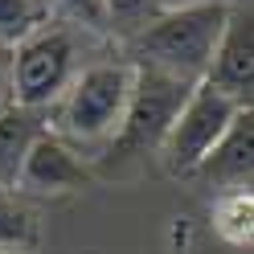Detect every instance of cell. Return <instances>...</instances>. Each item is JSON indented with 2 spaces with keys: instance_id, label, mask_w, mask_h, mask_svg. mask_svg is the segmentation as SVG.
<instances>
[{
  "instance_id": "cell-1",
  "label": "cell",
  "mask_w": 254,
  "mask_h": 254,
  "mask_svg": "<svg viewBox=\"0 0 254 254\" xmlns=\"http://www.w3.org/2000/svg\"><path fill=\"white\" fill-rule=\"evenodd\" d=\"M230 12H234V4H226V0H185V4H168L164 12H156L135 33L131 54L144 66L177 74L185 82H201L221 33H226Z\"/></svg>"
},
{
  "instance_id": "cell-2",
  "label": "cell",
  "mask_w": 254,
  "mask_h": 254,
  "mask_svg": "<svg viewBox=\"0 0 254 254\" xmlns=\"http://www.w3.org/2000/svg\"><path fill=\"white\" fill-rule=\"evenodd\" d=\"M127 94H131V62H90L50 107V131L78 152L99 144L111 148L123 123Z\"/></svg>"
},
{
  "instance_id": "cell-3",
  "label": "cell",
  "mask_w": 254,
  "mask_h": 254,
  "mask_svg": "<svg viewBox=\"0 0 254 254\" xmlns=\"http://www.w3.org/2000/svg\"><path fill=\"white\" fill-rule=\"evenodd\" d=\"M246 111V103L221 94L209 82H193V90L185 94V103L177 111V119L168 123V131L160 139V164L168 177H193L201 160L217 148V139L230 131V123Z\"/></svg>"
},
{
  "instance_id": "cell-4",
  "label": "cell",
  "mask_w": 254,
  "mask_h": 254,
  "mask_svg": "<svg viewBox=\"0 0 254 254\" xmlns=\"http://www.w3.org/2000/svg\"><path fill=\"white\" fill-rule=\"evenodd\" d=\"M8 50H12V103L17 107L50 111L62 99V90L70 86V78L82 70L74 29L58 21H45Z\"/></svg>"
},
{
  "instance_id": "cell-5",
  "label": "cell",
  "mask_w": 254,
  "mask_h": 254,
  "mask_svg": "<svg viewBox=\"0 0 254 254\" xmlns=\"http://www.w3.org/2000/svg\"><path fill=\"white\" fill-rule=\"evenodd\" d=\"M189 90H193V82H185V78L131 62V94H127V107H123V123L111 139V156L156 152Z\"/></svg>"
},
{
  "instance_id": "cell-6",
  "label": "cell",
  "mask_w": 254,
  "mask_h": 254,
  "mask_svg": "<svg viewBox=\"0 0 254 254\" xmlns=\"http://www.w3.org/2000/svg\"><path fill=\"white\" fill-rule=\"evenodd\" d=\"M90 181V168L82 160V152L70 148L62 135L41 131L29 148L21 177H17V193H33V197H58V193H78Z\"/></svg>"
},
{
  "instance_id": "cell-7",
  "label": "cell",
  "mask_w": 254,
  "mask_h": 254,
  "mask_svg": "<svg viewBox=\"0 0 254 254\" xmlns=\"http://www.w3.org/2000/svg\"><path fill=\"white\" fill-rule=\"evenodd\" d=\"M201 82H209L221 94L250 107V94H254V25H250V12H242V8L230 12L226 33H221Z\"/></svg>"
},
{
  "instance_id": "cell-8",
  "label": "cell",
  "mask_w": 254,
  "mask_h": 254,
  "mask_svg": "<svg viewBox=\"0 0 254 254\" xmlns=\"http://www.w3.org/2000/svg\"><path fill=\"white\" fill-rule=\"evenodd\" d=\"M193 177L209 181L217 193H242V189H250V177H254V111L250 107L230 123V131L217 139V148L201 160V168Z\"/></svg>"
},
{
  "instance_id": "cell-9",
  "label": "cell",
  "mask_w": 254,
  "mask_h": 254,
  "mask_svg": "<svg viewBox=\"0 0 254 254\" xmlns=\"http://www.w3.org/2000/svg\"><path fill=\"white\" fill-rule=\"evenodd\" d=\"M41 131H50V111H33L17 103L0 111V189H17L21 164Z\"/></svg>"
},
{
  "instance_id": "cell-10",
  "label": "cell",
  "mask_w": 254,
  "mask_h": 254,
  "mask_svg": "<svg viewBox=\"0 0 254 254\" xmlns=\"http://www.w3.org/2000/svg\"><path fill=\"white\" fill-rule=\"evenodd\" d=\"M41 242L37 213L25 205L17 189H0V250H25L33 254Z\"/></svg>"
},
{
  "instance_id": "cell-11",
  "label": "cell",
  "mask_w": 254,
  "mask_h": 254,
  "mask_svg": "<svg viewBox=\"0 0 254 254\" xmlns=\"http://www.w3.org/2000/svg\"><path fill=\"white\" fill-rule=\"evenodd\" d=\"M213 230L230 246H250V238H254V197H250V189H242V193H217Z\"/></svg>"
},
{
  "instance_id": "cell-12",
  "label": "cell",
  "mask_w": 254,
  "mask_h": 254,
  "mask_svg": "<svg viewBox=\"0 0 254 254\" xmlns=\"http://www.w3.org/2000/svg\"><path fill=\"white\" fill-rule=\"evenodd\" d=\"M50 8V0H0V45H17L45 21H54Z\"/></svg>"
},
{
  "instance_id": "cell-13",
  "label": "cell",
  "mask_w": 254,
  "mask_h": 254,
  "mask_svg": "<svg viewBox=\"0 0 254 254\" xmlns=\"http://www.w3.org/2000/svg\"><path fill=\"white\" fill-rule=\"evenodd\" d=\"M156 0H103L107 25H127V21H144Z\"/></svg>"
},
{
  "instance_id": "cell-14",
  "label": "cell",
  "mask_w": 254,
  "mask_h": 254,
  "mask_svg": "<svg viewBox=\"0 0 254 254\" xmlns=\"http://www.w3.org/2000/svg\"><path fill=\"white\" fill-rule=\"evenodd\" d=\"M50 4H62L74 21H82V25H94V29H103V25H107L103 0H50Z\"/></svg>"
},
{
  "instance_id": "cell-15",
  "label": "cell",
  "mask_w": 254,
  "mask_h": 254,
  "mask_svg": "<svg viewBox=\"0 0 254 254\" xmlns=\"http://www.w3.org/2000/svg\"><path fill=\"white\" fill-rule=\"evenodd\" d=\"M12 107V50L0 45V111Z\"/></svg>"
},
{
  "instance_id": "cell-16",
  "label": "cell",
  "mask_w": 254,
  "mask_h": 254,
  "mask_svg": "<svg viewBox=\"0 0 254 254\" xmlns=\"http://www.w3.org/2000/svg\"><path fill=\"white\" fill-rule=\"evenodd\" d=\"M0 254H25V250H0Z\"/></svg>"
},
{
  "instance_id": "cell-17",
  "label": "cell",
  "mask_w": 254,
  "mask_h": 254,
  "mask_svg": "<svg viewBox=\"0 0 254 254\" xmlns=\"http://www.w3.org/2000/svg\"><path fill=\"white\" fill-rule=\"evenodd\" d=\"M172 4H185V0H172Z\"/></svg>"
}]
</instances>
